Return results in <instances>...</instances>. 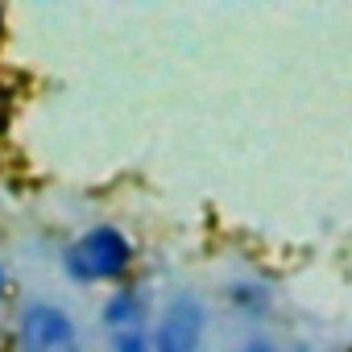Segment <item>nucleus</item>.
I'll return each mask as SVG.
<instances>
[{"label":"nucleus","mask_w":352,"mask_h":352,"mask_svg":"<svg viewBox=\"0 0 352 352\" xmlns=\"http://www.w3.org/2000/svg\"><path fill=\"white\" fill-rule=\"evenodd\" d=\"M236 352H278V344H274L270 336H261V331H253V336H249V340H245V344H241Z\"/></svg>","instance_id":"7"},{"label":"nucleus","mask_w":352,"mask_h":352,"mask_svg":"<svg viewBox=\"0 0 352 352\" xmlns=\"http://www.w3.org/2000/svg\"><path fill=\"white\" fill-rule=\"evenodd\" d=\"M137 265V245L116 224H91L63 249V274L79 286H104L129 278Z\"/></svg>","instance_id":"1"},{"label":"nucleus","mask_w":352,"mask_h":352,"mask_svg":"<svg viewBox=\"0 0 352 352\" xmlns=\"http://www.w3.org/2000/svg\"><path fill=\"white\" fill-rule=\"evenodd\" d=\"M100 323L108 327V336L112 331H141L145 327V294L141 290H116L112 298H104V307H100Z\"/></svg>","instance_id":"4"},{"label":"nucleus","mask_w":352,"mask_h":352,"mask_svg":"<svg viewBox=\"0 0 352 352\" xmlns=\"http://www.w3.org/2000/svg\"><path fill=\"white\" fill-rule=\"evenodd\" d=\"M108 352H149V331H112L108 336Z\"/></svg>","instance_id":"6"},{"label":"nucleus","mask_w":352,"mask_h":352,"mask_svg":"<svg viewBox=\"0 0 352 352\" xmlns=\"http://www.w3.org/2000/svg\"><path fill=\"white\" fill-rule=\"evenodd\" d=\"M9 290H13V274H9L5 261H0V311H5V302H9Z\"/></svg>","instance_id":"8"},{"label":"nucleus","mask_w":352,"mask_h":352,"mask_svg":"<svg viewBox=\"0 0 352 352\" xmlns=\"http://www.w3.org/2000/svg\"><path fill=\"white\" fill-rule=\"evenodd\" d=\"M208 336V307L195 294H174L149 331V352H204Z\"/></svg>","instance_id":"3"},{"label":"nucleus","mask_w":352,"mask_h":352,"mask_svg":"<svg viewBox=\"0 0 352 352\" xmlns=\"http://www.w3.org/2000/svg\"><path fill=\"white\" fill-rule=\"evenodd\" d=\"M13 352H79L75 315L50 298H30L17 315V348Z\"/></svg>","instance_id":"2"},{"label":"nucleus","mask_w":352,"mask_h":352,"mask_svg":"<svg viewBox=\"0 0 352 352\" xmlns=\"http://www.w3.org/2000/svg\"><path fill=\"white\" fill-rule=\"evenodd\" d=\"M228 302L245 315H265L270 311V290L261 282H232L228 286Z\"/></svg>","instance_id":"5"}]
</instances>
